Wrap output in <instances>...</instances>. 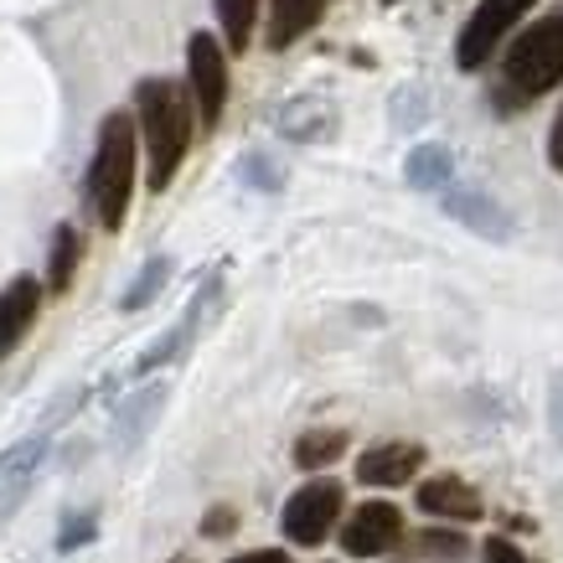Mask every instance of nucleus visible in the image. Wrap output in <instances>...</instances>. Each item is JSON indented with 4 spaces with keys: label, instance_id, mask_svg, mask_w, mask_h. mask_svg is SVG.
<instances>
[{
    "label": "nucleus",
    "instance_id": "1",
    "mask_svg": "<svg viewBox=\"0 0 563 563\" xmlns=\"http://www.w3.org/2000/svg\"><path fill=\"white\" fill-rule=\"evenodd\" d=\"M191 130H197V109L181 84L145 78L135 88V135L145 140V155H151V191H166L176 181L191 151Z\"/></svg>",
    "mask_w": 563,
    "mask_h": 563
},
{
    "label": "nucleus",
    "instance_id": "2",
    "mask_svg": "<svg viewBox=\"0 0 563 563\" xmlns=\"http://www.w3.org/2000/svg\"><path fill=\"white\" fill-rule=\"evenodd\" d=\"M559 84H563V5L538 16L507 47L501 73H496V88H492V103H496V114H517V109H532Z\"/></svg>",
    "mask_w": 563,
    "mask_h": 563
},
{
    "label": "nucleus",
    "instance_id": "3",
    "mask_svg": "<svg viewBox=\"0 0 563 563\" xmlns=\"http://www.w3.org/2000/svg\"><path fill=\"white\" fill-rule=\"evenodd\" d=\"M135 155H140L135 120H130L124 109L103 114L99 140H93V161H88V207H93V218H99L103 233H120L124 218H130Z\"/></svg>",
    "mask_w": 563,
    "mask_h": 563
},
{
    "label": "nucleus",
    "instance_id": "4",
    "mask_svg": "<svg viewBox=\"0 0 563 563\" xmlns=\"http://www.w3.org/2000/svg\"><path fill=\"white\" fill-rule=\"evenodd\" d=\"M538 0H481L476 11L465 16L461 36H455V68L476 73L496 57V47H507V36L517 32V21L528 16Z\"/></svg>",
    "mask_w": 563,
    "mask_h": 563
},
{
    "label": "nucleus",
    "instance_id": "5",
    "mask_svg": "<svg viewBox=\"0 0 563 563\" xmlns=\"http://www.w3.org/2000/svg\"><path fill=\"white\" fill-rule=\"evenodd\" d=\"M187 73H191V103L202 130H218L222 109H228V47L212 32H197L187 42Z\"/></svg>",
    "mask_w": 563,
    "mask_h": 563
},
{
    "label": "nucleus",
    "instance_id": "6",
    "mask_svg": "<svg viewBox=\"0 0 563 563\" xmlns=\"http://www.w3.org/2000/svg\"><path fill=\"white\" fill-rule=\"evenodd\" d=\"M336 517H342V481H331V476H321V481H306L300 492L285 501V538L290 543H300V548H316V543H325V532L336 528Z\"/></svg>",
    "mask_w": 563,
    "mask_h": 563
},
{
    "label": "nucleus",
    "instance_id": "7",
    "mask_svg": "<svg viewBox=\"0 0 563 563\" xmlns=\"http://www.w3.org/2000/svg\"><path fill=\"white\" fill-rule=\"evenodd\" d=\"M398 538H404V517H398L393 501H362V507H352V517L342 528V548L352 559H377Z\"/></svg>",
    "mask_w": 563,
    "mask_h": 563
},
{
    "label": "nucleus",
    "instance_id": "8",
    "mask_svg": "<svg viewBox=\"0 0 563 563\" xmlns=\"http://www.w3.org/2000/svg\"><path fill=\"white\" fill-rule=\"evenodd\" d=\"M42 461H47V434H26V440H16L5 455H0V522L26 501Z\"/></svg>",
    "mask_w": 563,
    "mask_h": 563
},
{
    "label": "nucleus",
    "instance_id": "9",
    "mask_svg": "<svg viewBox=\"0 0 563 563\" xmlns=\"http://www.w3.org/2000/svg\"><path fill=\"white\" fill-rule=\"evenodd\" d=\"M444 212L461 222V228H471V233H481V239H492V243H507V239H512V212L496 202V197L476 191V187L444 191Z\"/></svg>",
    "mask_w": 563,
    "mask_h": 563
},
{
    "label": "nucleus",
    "instance_id": "10",
    "mask_svg": "<svg viewBox=\"0 0 563 563\" xmlns=\"http://www.w3.org/2000/svg\"><path fill=\"white\" fill-rule=\"evenodd\" d=\"M36 310H42V285H36L32 274H16L0 290V362L26 342V331L36 325Z\"/></svg>",
    "mask_w": 563,
    "mask_h": 563
},
{
    "label": "nucleus",
    "instance_id": "11",
    "mask_svg": "<svg viewBox=\"0 0 563 563\" xmlns=\"http://www.w3.org/2000/svg\"><path fill=\"white\" fill-rule=\"evenodd\" d=\"M419 465H424V444L383 440V444H373V450H362L357 481L362 486H404V481H413Z\"/></svg>",
    "mask_w": 563,
    "mask_h": 563
},
{
    "label": "nucleus",
    "instance_id": "12",
    "mask_svg": "<svg viewBox=\"0 0 563 563\" xmlns=\"http://www.w3.org/2000/svg\"><path fill=\"white\" fill-rule=\"evenodd\" d=\"M413 501H419V512L450 517V522H476V517L486 512V507H481V492L461 476H429Z\"/></svg>",
    "mask_w": 563,
    "mask_h": 563
},
{
    "label": "nucleus",
    "instance_id": "13",
    "mask_svg": "<svg viewBox=\"0 0 563 563\" xmlns=\"http://www.w3.org/2000/svg\"><path fill=\"white\" fill-rule=\"evenodd\" d=\"M166 409V383H145L140 393H130V404H124L120 413H114V450H135L145 434H151V424H155V413Z\"/></svg>",
    "mask_w": 563,
    "mask_h": 563
},
{
    "label": "nucleus",
    "instance_id": "14",
    "mask_svg": "<svg viewBox=\"0 0 563 563\" xmlns=\"http://www.w3.org/2000/svg\"><path fill=\"white\" fill-rule=\"evenodd\" d=\"M321 16H325V0H269V32H264V42H269V52H285Z\"/></svg>",
    "mask_w": 563,
    "mask_h": 563
},
{
    "label": "nucleus",
    "instance_id": "15",
    "mask_svg": "<svg viewBox=\"0 0 563 563\" xmlns=\"http://www.w3.org/2000/svg\"><path fill=\"white\" fill-rule=\"evenodd\" d=\"M450 176H455V155L450 145L429 140V145H413L409 161H404V181L413 191H450Z\"/></svg>",
    "mask_w": 563,
    "mask_h": 563
},
{
    "label": "nucleus",
    "instance_id": "16",
    "mask_svg": "<svg viewBox=\"0 0 563 563\" xmlns=\"http://www.w3.org/2000/svg\"><path fill=\"white\" fill-rule=\"evenodd\" d=\"M331 124H336V114H331L325 99H295L279 114V130L290 140H321V135H331Z\"/></svg>",
    "mask_w": 563,
    "mask_h": 563
},
{
    "label": "nucleus",
    "instance_id": "17",
    "mask_svg": "<svg viewBox=\"0 0 563 563\" xmlns=\"http://www.w3.org/2000/svg\"><path fill=\"white\" fill-rule=\"evenodd\" d=\"M78 254H84V243H78V228L63 222L57 233H52V258H47V295H68L73 274H78Z\"/></svg>",
    "mask_w": 563,
    "mask_h": 563
},
{
    "label": "nucleus",
    "instance_id": "18",
    "mask_svg": "<svg viewBox=\"0 0 563 563\" xmlns=\"http://www.w3.org/2000/svg\"><path fill=\"white\" fill-rule=\"evenodd\" d=\"M346 455V429H306L295 440V465L300 471H325L331 461Z\"/></svg>",
    "mask_w": 563,
    "mask_h": 563
},
{
    "label": "nucleus",
    "instance_id": "19",
    "mask_svg": "<svg viewBox=\"0 0 563 563\" xmlns=\"http://www.w3.org/2000/svg\"><path fill=\"white\" fill-rule=\"evenodd\" d=\"M222 21V36H228V52H243L254 42V21H258V0H212Z\"/></svg>",
    "mask_w": 563,
    "mask_h": 563
},
{
    "label": "nucleus",
    "instance_id": "20",
    "mask_svg": "<svg viewBox=\"0 0 563 563\" xmlns=\"http://www.w3.org/2000/svg\"><path fill=\"white\" fill-rule=\"evenodd\" d=\"M166 279H172V258L155 254L151 264H145V269H140L135 279H130V290L120 295V310H145V306L155 300V295H161V285H166Z\"/></svg>",
    "mask_w": 563,
    "mask_h": 563
},
{
    "label": "nucleus",
    "instance_id": "21",
    "mask_svg": "<svg viewBox=\"0 0 563 563\" xmlns=\"http://www.w3.org/2000/svg\"><path fill=\"white\" fill-rule=\"evenodd\" d=\"M243 181H249V187H264V191L285 187V176H279V166H274L269 155H249V161H243Z\"/></svg>",
    "mask_w": 563,
    "mask_h": 563
},
{
    "label": "nucleus",
    "instance_id": "22",
    "mask_svg": "<svg viewBox=\"0 0 563 563\" xmlns=\"http://www.w3.org/2000/svg\"><path fill=\"white\" fill-rule=\"evenodd\" d=\"M93 532H99L93 512H78V517H68V522H63V532H57V548H63V553H73V548H84Z\"/></svg>",
    "mask_w": 563,
    "mask_h": 563
},
{
    "label": "nucleus",
    "instance_id": "23",
    "mask_svg": "<svg viewBox=\"0 0 563 563\" xmlns=\"http://www.w3.org/2000/svg\"><path fill=\"white\" fill-rule=\"evenodd\" d=\"M419 548H424V553H440V559H461L465 538H455V532H424V538H419Z\"/></svg>",
    "mask_w": 563,
    "mask_h": 563
},
{
    "label": "nucleus",
    "instance_id": "24",
    "mask_svg": "<svg viewBox=\"0 0 563 563\" xmlns=\"http://www.w3.org/2000/svg\"><path fill=\"white\" fill-rule=\"evenodd\" d=\"M233 528H239V512H233V507H212V512L202 517V538H228Z\"/></svg>",
    "mask_w": 563,
    "mask_h": 563
},
{
    "label": "nucleus",
    "instance_id": "25",
    "mask_svg": "<svg viewBox=\"0 0 563 563\" xmlns=\"http://www.w3.org/2000/svg\"><path fill=\"white\" fill-rule=\"evenodd\" d=\"M481 553H486V563H528V553H522L517 543H507V538H486Z\"/></svg>",
    "mask_w": 563,
    "mask_h": 563
},
{
    "label": "nucleus",
    "instance_id": "26",
    "mask_svg": "<svg viewBox=\"0 0 563 563\" xmlns=\"http://www.w3.org/2000/svg\"><path fill=\"white\" fill-rule=\"evenodd\" d=\"M548 161H553V172L563 176V109H559V120H553V135H548Z\"/></svg>",
    "mask_w": 563,
    "mask_h": 563
},
{
    "label": "nucleus",
    "instance_id": "27",
    "mask_svg": "<svg viewBox=\"0 0 563 563\" xmlns=\"http://www.w3.org/2000/svg\"><path fill=\"white\" fill-rule=\"evenodd\" d=\"M228 563H290V553H279V548H254V553H239V559Z\"/></svg>",
    "mask_w": 563,
    "mask_h": 563
},
{
    "label": "nucleus",
    "instance_id": "28",
    "mask_svg": "<svg viewBox=\"0 0 563 563\" xmlns=\"http://www.w3.org/2000/svg\"><path fill=\"white\" fill-rule=\"evenodd\" d=\"M172 563H191V559H172Z\"/></svg>",
    "mask_w": 563,
    "mask_h": 563
}]
</instances>
